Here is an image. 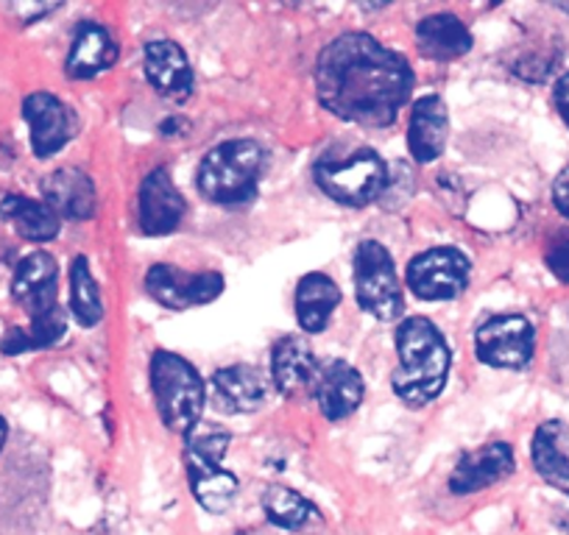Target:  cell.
Listing matches in <instances>:
<instances>
[{"mask_svg":"<svg viewBox=\"0 0 569 535\" xmlns=\"http://www.w3.org/2000/svg\"><path fill=\"white\" fill-rule=\"evenodd\" d=\"M321 107L360 125H391L413 90V70L402 53L369 34H341L316 62Z\"/></svg>","mask_w":569,"mask_h":535,"instance_id":"cell-1","label":"cell"},{"mask_svg":"<svg viewBox=\"0 0 569 535\" xmlns=\"http://www.w3.org/2000/svg\"><path fill=\"white\" fill-rule=\"evenodd\" d=\"M399 369L393 371L391 387L405 405H430L450 376V346L430 319L410 315L397 326Z\"/></svg>","mask_w":569,"mask_h":535,"instance_id":"cell-2","label":"cell"},{"mask_svg":"<svg viewBox=\"0 0 569 535\" xmlns=\"http://www.w3.org/2000/svg\"><path fill=\"white\" fill-rule=\"evenodd\" d=\"M268 154L254 140H229L201 160L196 184L212 204L240 206L260 193Z\"/></svg>","mask_w":569,"mask_h":535,"instance_id":"cell-3","label":"cell"},{"mask_svg":"<svg viewBox=\"0 0 569 535\" xmlns=\"http://www.w3.org/2000/svg\"><path fill=\"white\" fill-rule=\"evenodd\" d=\"M151 393L162 424L188 438L201 424L207 391L199 371L173 352H154L151 357Z\"/></svg>","mask_w":569,"mask_h":535,"instance_id":"cell-4","label":"cell"},{"mask_svg":"<svg viewBox=\"0 0 569 535\" xmlns=\"http://www.w3.org/2000/svg\"><path fill=\"white\" fill-rule=\"evenodd\" d=\"M188 450H184V466H188L190 488L196 502L207 513H227L238 496L240 483L229 468H223V455L229 446V433L216 427H196L188 435Z\"/></svg>","mask_w":569,"mask_h":535,"instance_id":"cell-5","label":"cell"},{"mask_svg":"<svg viewBox=\"0 0 569 535\" xmlns=\"http://www.w3.org/2000/svg\"><path fill=\"white\" fill-rule=\"evenodd\" d=\"M316 182L338 204L366 206L386 190L388 168L377 151L360 149L347 157H325L316 165Z\"/></svg>","mask_w":569,"mask_h":535,"instance_id":"cell-6","label":"cell"},{"mask_svg":"<svg viewBox=\"0 0 569 535\" xmlns=\"http://www.w3.org/2000/svg\"><path fill=\"white\" fill-rule=\"evenodd\" d=\"M355 293L363 313L377 321H397L402 315V285L391 254L377 240H363L355 249Z\"/></svg>","mask_w":569,"mask_h":535,"instance_id":"cell-7","label":"cell"},{"mask_svg":"<svg viewBox=\"0 0 569 535\" xmlns=\"http://www.w3.org/2000/svg\"><path fill=\"white\" fill-rule=\"evenodd\" d=\"M469 256L452 245L421 251L408 262L405 282L421 302H450L469 285Z\"/></svg>","mask_w":569,"mask_h":535,"instance_id":"cell-8","label":"cell"},{"mask_svg":"<svg viewBox=\"0 0 569 535\" xmlns=\"http://www.w3.org/2000/svg\"><path fill=\"white\" fill-rule=\"evenodd\" d=\"M536 330L525 315L500 313L483 321L475 335V352L480 363L491 369H525L533 360Z\"/></svg>","mask_w":569,"mask_h":535,"instance_id":"cell-9","label":"cell"},{"mask_svg":"<svg viewBox=\"0 0 569 535\" xmlns=\"http://www.w3.org/2000/svg\"><path fill=\"white\" fill-rule=\"evenodd\" d=\"M146 291L154 302H160L168 310H190L201 304L216 302L223 293V276L212 271H182L177 265H157L149 268L146 274Z\"/></svg>","mask_w":569,"mask_h":535,"instance_id":"cell-10","label":"cell"},{"mask_svg":"<svg viewBox=\"0 0 569 535\" xmlns=\"http://www.w3.org/2000/svg\"><path fill=\"white\" fill-rule=\"evenodd\" d=\"M23 118L29 123L37 160H51L73 138V114L51 92H31L23 101Z\"/></svg>","mask_w":569,"mask_h":535,"instance_id":"cell-11","label":"cell"},{"mask_svg":"<svg viewBox=\"0 0 569 535\" xmlns=\"http://www.w3.org/2000/svg\"><path fill=\"white\" fill-rule=\"evenodd\" d=\"M59 268L48 251H31L29 256L18 262L12 276V299L14 304L26 310L29 319L42 313H51L59 307L57 296Z\"/></svg>","mask_w":569,"mask_h":535,"instance_id":"cell-12","label":"cell"},{"mask_svg":"<svg viewBox=\"0 0 569 535\" xmlns=\"http://www.w3.org/2000/svg\"><path fill=\"white\" fill-rule=\"evenodd\" d=\"M137 212H140L142 232L151 234V238H162V234H171L179 229L184 218V199L166 168H157L142 179Z\"/></svg>","mask_w":569,"mask_h":535,"instance_id":"cell-13","label":"cell"},{"mask_svg":"<svg viewBox=\"0 0 569 535\" xmlns=\"http://www.w3.org/2000/svg\"><path fill=\"white\" fill-rule=\"evenodd\" d=\"M142 68H146V79L154 87L157 95L168 98V101H188L193 95V68L188 62V53L177 42H149L146 46V57H142Z\"/></svg>","mask_w":569,"mask_h":535,"instance_id":"cell-14","label":"cell"},{"mask_svg":"<svg viewBox=\"0 0 569 535\" xmlns=\"http://www.w3.org/2000/svg\"><path fill=\"white\" fill-rule=\"evenodd\" d=\"M517 461H513V450L506 441H495L480 450L467 452L458 461V466L450 474V491L458 496L478 494V491L489 488V485L500 483L502 477L513 472Z\"/></svg>","mask_w":569,"mask_h":535,"instance_id":"cell-15","label":"cell"},{"mask_svg":"<svg viewBox=\"0 0 569 535\" xmlns=\"http://www.w3.org/2000/svg\"><path fill=\"white\" fill-rule=\"evenodd\" d=\"M319 360L302 337H282L271 352V380L282 396L302 398L316 391Z\"/></svg>","mask_w":569,"mask_h":535,"instance_id":"cell-16","label":"cell"},{"mask_svg":"<svg viewBox=\"0 0 569 535\" xmlns=\"http://www.w3.org/2000/svg\"><path fill=\"white\" fill-rule=\"evenodd\" d=\"M313 396L321 407V416L330 422H341V418L352 416L363 402V376L347 360H330L319 369Z\"/></svg>","mask_w":569,"mask_h":535,"instance_id":"cell-17","label":"cell"},{"mask_svg":"<svg viewBox=\"0 0 569 535\" xmlns=\"http://www.w3.org/2000/svg\"><path fill=\"white\" fill-rule=\"evenodd\" d=\"M42 201L62 221H90L96 215V188L79 168H59L42 182Z\"/></svg>","mask_w":569,"mask_h":535,"instance_id":"cell-18","label":"cell"},{"mask_svg":"<svg viewBox=\"0 0 569 535\" xmlns=\"http://www.w3.org/2000/svg\"><path fill=\"white\" fill-rule=\"evenodd\" d=\"M450 118L439 95H425L413 103L408 125V149L416 162H433L445 154Z\"/></svg>","mask_w":569,"mask_h":535,"instance_id":"cell-19","label":"cell"},{"mask_svg":"<svg viewBox=\"0 0 569 535\" xmlns=\"http://www.w3.org/2000/svg\"><path fill=\"white\" fill-rule=\"evenodd\" d=\"M114 62H118L114 37L103 26L81 23L76 29L73 42H70L68 59H64V70H68L70 79H96V75L107 73Z\"/></svg>","mask_w":569,"mask_h":535,"instance_id":"cell-20","label":"cell"},{"mask_svg":"<svg viewBox=\"0 0 569 535\" xmlns=\"http://www.w3.org/2000/svg\"><path fill=\"white\" fill-rule=\"evenodd\" d=\"M216 405L223 413H254L266 405V380L251 365H229L212 376Z\"/></svg>","mask_w":569,"mask_h":535,"instance_id":"cell-21","label":"cell"},{"mask_svg":"<svg viewBox=\"0 0 569 535\" xmlns=\"http://www.w3.org/2000/svg\"><path fill=\"white\" fill-rule=\"evenodd\" d=\"M419 51L433 62H452L472 51V34L456 14H430L416 26Z\"/></svg>","mask_w":569,"mask_h":535,"instance_id":"cell-22","label":"cell"},{"mask_svg":"<svg viewBox=\"0 0 569 535\" xmlns=\"http://www.w3.org/2000/svg\"><path fill=\"white\" fill-rule=\"evenodd\" d=\"M567 424L545 422L533 433L530 457L547 485L569 496V455H567Z\"/></svg>","mask_w":569,"mask_h":535,"instance_id":"cell-23","label":"cell"},{"mask_svg":"<svg viewBox=\"0 0 569 535\" xmlns=\"http://www.w3.org/2000/svg\"><path fill=\"white\" fill-rule=\"evenodd\" d=\"M341 304V291L327 274H308L297 285V321L308 335L325 332Z\"/></svg>","mask_w":569,"mask_h":535,"instance_id":"cell-24","label":"cell"},{"mask_svg":"<svg viewBox=\"0 0 569 535\" xmlns=\"http://www.w3.org/2000/svg\"><path fill=\"white\" fill-rule=\"evenodd\" d=\"M0 215L29 243H48L62 229V218L46 201L29 199V195H7L0 201Z\"/></svg>","mask_w":569,"mask_h":535,"instance_id":"cell-25","label":"cell"},{"mask_svg":"<svg viewBox=\"0 0 569 535\" xmlns=\"http://www.w3.org/2000/svg\"><path fill=\"white\" fill-rule=\"evenodd\" d=\"M68 332V315L62 307L51 310V313H42L29 319V326H12L0 343V352L7 357H18V354L37 352V349H51Z\"/></svg>","mask_w":569,"mask_h":535,"instance_id":"cell-26","label":"cell"},{"mask_svg":"<svg viewBox=\"0 0 569 535\" xmlns=\"http://www.w3.org/2000/svg\"><path fill=\"white\" fill-rule=\"evenodd\" d=\"M70 313L81 326H96L103 319V302L87 256L70 262Z\"/></svg>","mask_w":569,"mask_h":535,"instance_id":"cell-27","label":"cell"},{"mask_svg":"<svg viewBox=\"0 0 569 535\" xmlns=\"http://www.w3.org/2000/svg\"><path fill=\"white\" fill-rule=\"evenodd\" d=\"M262 511H266L268 522L282 529H302L310 518L319 516L316 507L288 485H268L262 494Z\"/></svg>","mask_w":569,"mask_h":535,"instance_id":"cell-28","label":"cell"},{"mask_svg":"<svg viewBox=\"0 0 569 535\" xmlns=\"http://www.w3.org/2000/svg\"><path fill=\"white\" fill-rule=\"evenodd\" d=\"M547 268L552 271L558 282L569 285V229L567 232H558L550 240V249H547Z\"/></svg>","mask_w":569,"mask_h":535,"instance_id":"cell-29","label":"cell"},{"mask_svg":"<svg viewBox=\"0 0 569 535\" xmlns=\"http://www.w3.org/2000/svg\"><path fill=\"white\" fill-rule=\"evenodd\" d=\"M552 204L563 218H569V165L552 182Z\"/></svg>","mask_w":569,"mask_h":535,"instance_id":"cell-30","label":"cell"},{"mask_svg":"<svg viewBox=\"0 0 569 535\" xmlns=\"http://www.w3.org/2000/svg\"><path fill=\"white\" fill-rule=\"evenodd\" d=\"M552 101H556V109L563 118V123L569 125V73H563L556 81V87H552Z\"/></svg>","mask_w":569,"mask_h":535,"instance_id":"cell-31","label":"cell"},{"mask_svg":"<svg viewBox=\"0 0 569 535\" xmlns=\"http://www.w3.org/2000/svg\"><path fill=\"white\" fill-rule=\"evenodd\" d=\"M7 438H9V424L7 418L0 416V452H3V446H7Z\"/></svg>","mask_w":569,"mask_h":535,"instance_id":"cell-32","label":"cell"},{"mask_svg":"<svg viewBox=\"0 0 569 535\" xmlns=\"http://www.w3.org/2000/svg\"><path fill=\"white\" fill-rule=\"evenodd\" d=\"M567 533H569V518H567Z\"/></svg>","mask_w":569,"mask_h":535,"instance_id":"cell-33","label":"cell"}]
</instances>
